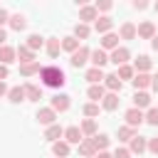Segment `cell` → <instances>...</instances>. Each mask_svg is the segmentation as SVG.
I'll list each match as a JSON object with an SVG mask.
<instances>
[{
    "mask_svg": "<svg viewBox=\"0 0 158 158\" xmlns=\"http://www.w3.org/2000/svg\"><path fill=\"white\" fill-rule=\"evenodd\" d=\"M40 79H42V84H44V86H52V89H59V86H64V81H67L64 72H62L59 67H54V64H47V67H42V72H40Z\"/></svg>",
    "mask_w": 158,
    "mask_h": 158,
    "instance_id": "cell-1",
    "label": "cell"
},
{
    "mask_svg": "<svg viewBox=\"0 0 158 158\" xmlns=\"http://www.w3.org/2000/svg\"><path fill=\"white\" fill-rule=\"evenodd\" d=\"M123 118H126V126H131V128H138L143 121H146V114L141 111V109H136V106H131L126 114H123Z\"/></svg>",
    "mask_w": 158,
    "mask_h": 158,
    "instance_id": "cell-2",
    "label": "cell"
},
{
    "mask_svg": "<svg viewBox=\"0 0 158 158\" xmlns=\"http://www.w3.org/2000/svg\"><path fill=\"white\" fill-rule=\"evenodd\" d=\"M89 57H91V49L81 44V47L72 54V59H69V62H72V67H77V69H79V67H84V64L89 62Z\"/></svg>",
    "mask_w": 158,
    "mask_h": 158,
    "instance_id": "cell-3",
    "label": "cell"
},
{
    "mask_svg": "<svg viewBox=\"0 0 158 158\" xmlns=\"http://www.w3.org/2000/svg\"><path fill=\"white\" fill-rule=\"evenodd\" d=\"M96 20H99V12H96L94 5H81L79 7V22L89 25V22H96Z\"/></svg>",
    "mask_w": 158,
    "mask_h": 158,
    "instance_id": "cell-4",
    "label": "cell"
},
{
    "mask_svg": "<svg viewBox=\"0 0 158 158\" xmlns=\"http://www.w3.org/2000/svg\"><path fill=\"white\" fill-rule=\"evenodd\" d=\"M128 59H131V52H128L126 47H116V49L109 54V62H114L116 67H123Z\"/></svg>",
    "mask_w": 158,
    "mask_h": 158,
    "instance_id": "cell-5",
    "label": "cell"
},
{
    "mask_svg": "<svg viewBox=\"0 0 158 158\" xmlns=\"http://www.w3.org/2000/svg\"><path fill=\"white\" fill-rule=\"evenodd\" d=\"M64 141H67L69 146H79V143L84 141L81 128H79V126H69V128H64Z\"/></svg>",
    "mask_w": 158,
    "mask_h": 158,
    "instance_id": "cell-6",
    "label": "cell"
},
{
    "mask_svg": "<svg viewBox=\"0 0 158 158\" xmlns=\"http://www.w3.org/2000/svg\"><path fill=\"white\" fill-rule=\"evenodd\" d=\"M69 106H72V101H69V96H67V94H54V96H52V101H49V109H54V111H59V114H62V111H67Z\"/></svg>",
    "mask_w": 158,
    "mask_h": 158,
    "instance_id": "cell-7",
    "label": "cell"
},
{
    "mask_svg": "<svg viewBox=\"0 0 158 158\" xmlns=\"http://www.w3.org/2000/svg\"><path fill=\"white\" fill-rule=\"evenodd\" d=\"M128 151H131V153H138V156L146 153V151H148V138H143V136L136 133V136L131 138V143H128Z\"/></svg>",
    "mask_w": 158,
    "mask_h": 158,
    "instance_id": "cell-8",
    "label": "cell"
},
{
    "mask_svg": "<svg viewBox=\"0 0 158 158\" xmlns=\"http://www.w3.org/2000/svg\"><path fill=\"white\" fill-rule=\"evenodd\" d=\"M54 118H57V111H54V109H49V106H44V109H40V111H37V121H40L42 126H52V123H54Z\"/></svg>",
    "mask_w": 158,
    "mask_h": 158,
    "instance_id": "cell-9",
    "label": "cell"
},
{
    "mask_svg": "<svg viewBox=\"0 0 158 158\" xmlns=\"http://www.w3.org/2000/svg\"><path fill=\"white\" fill-rule=\"evenodd\" d=\"M17 59H20V64H32V62H37L35 52H32L27 44H20V47H17Z\"/></svg>",
    "mask_w": 158,
    "mask_h": 158,
    "instance_id": "cell-10",
    "label": "cell"
},
{
    "mask_svg": "<svg viewBox=\"0 0 158 158\" xmlns=\"http://www.w3.org/2000/svg\"><path fill=\"white\" fill-rule=\"evenodd\" d=\"M89 62H91V67H96V69H101L106 62H109V54L99 47V49H91V57H89Z\"/></svg>",
    "mask_w": 158,
    "mask_h": 158,
    "instance_id": "cell-11",
    "label": "cell"
},
{
    "mask_svg": "<svg viewBox=\"0 0 158 158\" xmlns=\"http://www.w3.org/2000/svg\"><path fill=\"white\" fill-rule=\"evenodd\" d=\"M153 67V62H151V57L148 54H138L136 57V62H133V69L138 72V74H148V69Z\"/></svg>",
    "mask_w": 158,
    "mask_h": 158,
    "instance_id": "cell-12",
    "label": "cell"
},
{
    "mask_svg": "<svg viewBox=\"0 0 158 158\" xmlns=\"http://www.w3.org/2000/svg\"><path fill=\"white\" fill-rule=\"evenodd\" d=\"M44 138H47V141H52V143H57V141H62V138H64V128H62L59 123H52V126H47Z\"/></svg>",
    "mask_w": 158,
    "mask_h": 158,
    "instance_id": "cell-13",
    "label": "cell"
},
{
    "mask_svg": "<svg viewBox=\"0 0 158 158\" xmlns=\"http://www.w3.org/2000/svg\"><path fill=\"white\" fill-rule=\"evenodd\" d=\"M96 146H94V141L91 138H84L81 143H79V156H84V158H96Z\"/></svg>",
    "mask_w": 158,
    "mask_h": 158,
    "instance_id": "cell-14",
    "label": "cell"
},
{
    "mask_svg": "<svg viewBox=\"0 0 158 158\" xmlns=\"http://www.w3.org/2000/svg\"><path fill=\"white\" fill-rule=\"evenodd\" d=\"M17 59V49L15 47H10V44H5V47H0V64H12Z\"/></svg>",
    "mask_w": 158,
    "mask_h": 158,
    "instance_id": "cell-15",
    "label": "cell"
},
{
    "mask_svg": "<svg viewBox=\"0 0 158 158\" xmlns=\"http://www.w3.org/2000/svg\"><path fill=\"white\" fill-rule=\"evenodd\" d=\"M111 27H114V20H111L109 15H104V17H99V20L94 22V30H96L99 35H109Z\"/></svg>",
    "mask_w": 158,
    "mask_h": 158,
    "instance_id": "cell-16",
    "label": "cell"
},
{
    "mask_svg": "<svg viewBox=\"0 0 158 158\" xmlns=\"http://www.w3.org/2000/svg\"><path fill=\"white\" fill-rule=\"evenodd\" d=\"M158 32H156V25L151 22V20H146V22H141L138 25V37H143V40H153Z\"/></svg>",
    "mask_w": 158,
    "mask_h": 158,
    "instance_id": "cell-17",
    "label": "cell"
},
{
    "mask_svg": "<svg viewBox=\"0 0 158 158\" xmlns=\"http://www.w3.org/2000/svg\"><path fill=\"white\" fill-rule=\"evenodd\" d=\"M84 79H86L89 84H104L106 74H104L101 69H96V67H89V69H86V74H84Z\"/></svg>",
    "mask_w": 158,
    "mask_h": 158,
    "instance_id": "cell-18",
    "label": "cell"
},
{
    "mask_svg": "<svg viewBox=\"0 0 158 158\" xmlns=\"http://www.w3.org/2000/svg\"><path fill=\"white\" fill-rule=\"evenodd\" d=\"M86 96L96 104V101H101V99L106 96V86H104V84H91V86L86 89Z\"/></svg>",
    "mask_w": 158,
    "mask_h": 158,
    "instance_id": "cell-19",
    "label": "cell"
},
{
    "mask_svg": "<svg viewBox=\"0 0 158 158\" xmlns=\"http://www.w3.org/2000/svg\"><path fill=\"white\" fill-rule=\"evenodd\" d=\"M118 101H121V99H118V94L106 91V96L101 99V109H104V111H116V109H118Z\"/></svg>",
    "mask_w": 158,
    "mask_h": 158,
    "instance_id": "cell-20",
    "label": "cell"
},
{
    "mask_svg": "<svg viewBox=\"0 0 158 158\" xmlns=\"http://www.w3.org/2000/svg\"><path fill=\"white\" fill-rule=\"evenodd\" d=\"M118 37L121 40H133V37H138V27L133 22H123L121 30H118Z\"/></svg>",
    "mask_w": 158,
    "mask_h": 158,
    "instance_id": "cell-21",
    "label": "cell"
},
{
    "mask_svg": "<svg viewBox=\"0 0 158 158\" xmlns=\"http://www.w3.org/2000/svg\"><path fill=\"white\" fill-rule=\"evenodd\" d=\"M133 106L136 109H151V94H146V91H136L133 94Z\"/></svg>",
    "mask_w": 158,
    "mask_h": 158,
    "instance_id": "cell-22",
    "label": "cell"
},
{
    "mask_svg": "<svg viewBox=\"0 0 158 158\" xmlns=\"http://www.w3.org/2000/svg\"><path fill=\"white\" fill-rule=\"evenodd\" d=\"M116 47H118V35H116V32H109V35L101 37V49H104V52H106V49L114 52Z\"/></svg>",
    "mask_w": 158,
    "mask_h": 158,
    "instance_id": "cell-23",
    "label": "cell"
},
{
    "mask_svg": "<svg viewBox=\"0 0 158 158\" xmlns=\"http://www.w3.org/2000/svg\"><path fill=\"white\" fill-rule=\"evenodd\" d=\"M104 86H106L111 94H118V91H121V79H118V74H106Z\"/></svg>",
    "mask_w": 158,
    "mask_h": 158,
    "instance_id": "cell-24",
    "label": "cell"
},
{
    "mask_svg": "<svg viewBox=\"0 0 158 158\" xmlns=\"http://www.w3.org/2000/svg\"><path fill=\"white\" fill-rule=\"evenodd\" d=\"M79 47H81V44H79V40H77L74 35H69V37H62V49H64V52L74 54V52H77Z\"/></svg>",
    "mask_w": 158,
    "mask_h": 158,
    "instance_id": "cell-25",
    "label": "cell"
},
{
    "mask_svg": "<svg viewBox=\"0 0 158 158\" xmlns=\"http://www.w3.org/2000/svg\"><path fill=\"white\" fill-rule=\"evenodd\" d=\"M151 81H153L151 74H136V77H133V89H136V91H143L146 86H151Z\"/></svg>",
    "mask_w": 158,
    "mask_h": 158,
    "instance_id": "cell-26",
    "label": "cell"
},
{
    "mask_svg": "<svg viewBox=\"0 0 158 158\" xmlns=\"http://www.w3.org/2000/svg\"><path fill=\"white\" fill-rule=\"evenodd\" d=\"M25 94H27V101H40L42 99V86H37V84H25Z\"/></svg>",
    "mask_w": 158,
    "mask_h": 158,
    "instance_id": "cell-27",
    "label": "cell"
},
{
    "mask_svg": "<svg viewBox=\"0 0 158 158\" xmlns=\"http://www.w3.org/2000/svg\"><path fill=\"white\" fill-rule=\"evenodd\" d=\"M7 99H10L12 104H20V101H25V99H27V94H25V86H10V91H7Z\"/></svg>",
    "mask_w": 158,
    "mask_h": 158,
    "instance_id": "cell-28",
    "label": "cell"
},
{
    "mask_svg": "<svg viewBox=\"0 0 158 158\" xmlns=\"http://www.w3.org/2000/svg\"><path fill=\"white\" fill-rule=\"evenodd\" d=\"M69 151H72V146H69L67 141H57V143H52V153H54L57 158H67Z\"/></svg>",
    "mask_w": 158,
    "mask_h": 158,
    "instance_id": "cell-29",
    "label": "cell"
},
{
    "mask_svg": "<svg viewBox=\"0 0 158 158\" xmlns=\"http://www.w3.org/2000/svg\"><path fill=\"white\" fill-rule=\"evenodd\" d=\"M7 25H10L15 32H22V30L27 27V20H25V15L17 12V15H10V22H7Z\"/></svg>",
    "mask_w": 158,
    "mask_h": 158,
    "instance_id": "cell-30",
    "label": "cell"
},
{
    "mask_svg": "<svg viewBox=\"0 0 158 158\" xmlns=\"http://www.w3.org/2000/svg\"><path fill=\"white\" fill-rule=\"evenodd\" d=\"M44 47H47V54H49V57H57V54L62 52V40H59V37H49Z\"/></svg>",
    "mask_w": 158,
    "mask_h": 158,
    "instance_id": "cell-31",
    "label": "cell"
},
{
    "mask_svg": "<svg viewBox=\"0 0 158 158\" xmlns=\"http://www.w3.org/2000/svg\"><path fill=\"white\" fill-rule=\"evenodd\" d=\"M42 72V64L40 62H32V64H20V74L22 77H35Z\"/></svg>",
    "mask_w": 158,
    "mask_h": 158,
    "instance_id": "cell-32",
    "label": "cell"
},
{
    "mask_svg": "<svg viewBox=\"0 0 158 158\" xmlns=\"http://www.w3.org/2000/svg\"><path fill=\"white\" fill-rule=\"evenodd\" d=\"M79 128H81V133H84V136H91V138L96 136V121H94V118H84Z\"/></svg>",
    "mask_w": 158,
    "mask_h": 158,
    "instance_id": "cell-33",
    "label": "cell"
},
{
    "mask_svg": "<svg viewBox=\"0 0 158 158\" xmlns=\"http://www.w3.org/2000/svg\"><path fill=\"white\" fill-rule=\"evenodd\" d=\"M133 136H136V128H131V126H121L118 128V141L121 143H131Z\"/></svg>",
    "mask_w": 158,
    "mask_h": 158,
    "instance_id": "cell-34",
    "label": "cell"
},
{
    "mask_svg": "<svg viewBox=\"0 0 158 158\" xmlns=\"http://www.w3.org/2000/svg\"><path fill=\"white\" fill-rule=\"evenodd\" d=\"M91 141H94V146H96V151H99V153H101V151H106V148H109V143H111V138H109L106 133H99V136H94Z\"/></svg>",
    "mask_w": 158,
    "mask_h": 158,
    "instance_id": "cell-35",
    "label": "cell"
},
{
    "mask_svg": "<svg viewBox=\"0 0 158 158\" xmlns=\"http://www.w3.org/2000/svg\"><path fill=\"white\" fill-rule=\"evenodd\" d=\"M25 44H27L32 52H37V49H42V44H44V37H40V35H30Z\"/></svg>",
    "mask_w": 158,
    "mask_h": 158,
    "instance_id": "cell-36",
    "label": "cell"
},
{
    "mask_svg": "<svg viewBox=\"0 0 158 158\" xmlns=\"http://www.w3.org/2000/svg\"><path fill=\"white\" fill-rule=\"evenodd\" d=\"M89 32H91L89 25H84V22H77V25H74V37H77V40H86Z\"/></svg>",
    "mask_w": 158,
    "mask_h": 158,
    "instance_id": "cell-37",
    "label": "cell"
},
{
    "mask_svg": "<svg viewBox=\"0 0 158 158\" xmlns=\"http://www.w3.org/2000/svg\"><path fill=\"white\" fill-rule=\"evenodd\" d=\"M116 74H118V79H131V81H133L136 69H133L131 64H123V67H118V72H116Z\"/></svg>",
    "mask_w": 158,
    "mask_h": 158,
    "instance_id": "cell-38",
    "label": "cell"
},
{
    "mask_svg": "<svg viewBox=\"0 0 158 158\" xmlns=\"http://www.w3.org/2000/svg\"><path fill=\"white\" fill-rule=\"evenodd\" d=\"M84 116L86 118H94V116H99V104H94V101H89V104H84Z\"/></svg>",
    "mask_w": 158,
    "mask_h": 158,
    "instance_id": "cell-39",
    "label": "cell"
},
{
    "mask_svg": "<svg viewBox=\"0 0 158 158\" xmlns=\"http://www.w3.org/2000/svg\"><path fill=\"white\" fill-rule=\"evenodd\" d=\"M146 123H148V126H158V109H156V106H151V109L146 111Z\"/></svg>",
    "mask_w": 158,
    "mask_h": 158,
    "instance_id": "cell-40",
    "label": "cell"
},
{
    "mask_svg": "<svg viewBox=\"0 0 158 158\" xmlns=\"http://www.w3.org/2000/svg\"><path fill=\"white\" fill-rule=\"evenodd\" d=\"M94 7H96V12H99V10H101V12H109V10L114 7V2H109V0H99Z\"/></svg>",
    "mask_w": 158,
    "mask_h": 158,
    "instance_id": "cell-41",
    "label": "cell"
},
{
    "mask_svg": "<svg viewBox=\"0 0 158 158\" xmlns=\"http://www.w3.org/2000/svg\"><path fill=\"white\" fill-rule=\"evenodd\" d=\"M111 156H114V158H131V151H128V148H123V146H118Z\"/></svg>",
    "mask_w": 158,
    "mask_h": 158,
    "instance_id": "cell-42",
    "label": "cell"
},
{
    "mask_svg": "<svg viewBox=\"0 0 158 158\" xmlns=\"http://www.w3.org/2000/svg\"><path fill=\"white\" fill-rule=\"evenodd\" d=\"M148 151L158 156V136H156V138H148Z\"/></svg>",
    "mask_w": 158,
    "mask_h": 158,
    "instance_id": "cell-43",
    "label": "cell"
},
{
    "mask_svg": "<svg viewBox=\"0 0 158 158\" xmlns=\"http://www.w3.org/2000/svg\"><path fill=\"white\" fill-rule=\"evenodd\" d=\"M5 22H10V12H7L5 7H0V27H2Z\"/></svg>",
    "mask_w": 158,
    "mask_h": 158,
    "instance_id": "cell-44",
    "label": "cell"
},
{
    "mask_svg": "<svg viewBox=\"0 0 158 158\" xmlns=\"http://www.w3.org/2000/svg\"><path fill=\"white\" fill-rule=\"evenodd\" d=\"M133 7H136V10H146L148 2H146V0H133Z\"/></svg>",
    "mask_w": 158,
    "mask_h": 158,
    "instance_id": "cell-45",
    "label": "cell"
},
{
    "mask_svg": "<svg viewBox=\"0 0 158 158\" xmlns=\"http://www.w3.org/2000/svg\"><path fill=\"white\" fill-rule=\"evenodd\" d=\"M7 74H10V69H7L5 64H0V81H5V79H7Z\"/></svg>",
    "mask_w": 158,
    "mask_h": 158,
    "instance_id": "cell-46",
    "label": "cell"
},
{
    "mask_svg": "<svg viewBox=\"0 0 158 158\" xmlns=\"http://www.w3.org/2000/svg\"><path fill=\"white\" fill-rule=\"evenodd\" d=\"M5 40H7V32L0 27V47H5Z\"/></svg>",
    "mask_w": 158,
    "mask_h": 158,
    "instance_id": "cell-47",
    "label": "cell"
},
{
    "mask_svg": "<svg viewBox=\"0 0 158 158\" xmlns=\"http://www.w3.org/2000/svg\"><path fill=\"white\" fill-rule=\"evenodd\" d=\"M7 91H10V89H7V84H5V81H0V96H7Z\"/></svg>",
    "mask_w": 158,
    "mask_h": 158,
    "instance_id": "cell-48",
    "label": "cell"
},
{
    "mask_svg": "<svg viewBox=\"0 0 158 158\" xmlns=\"http://www.w3.org/2000/svg\"><path fill=\"white\" fill-rule=\"evenodd\" d=\"M151 89H153V91H156V94H158V74H156V77H153V81H151Z\"/></svg>",
    "mask_w": 158,
    "mask_h": 158,
    "instance_id": "cell-49",
    "label": "cell"
},
{
    "mask_svg": "<svg viewBox=\"0 0 158 158\" xmlns=\"http://www.w3.org/2000/svg\"><path fill=\"white\" fill-rule=\"evenodd\" d=\"M96 158H114L109 151H101V153H96Z\"/></svg>",
    "mask_w": 158,
    "mask_h": 158,
    "instance_id": "cell-50",
    "label": "cell"
},
{
    "mask_svg": "<svg viewBox=\"0 0 158 158\" xmlns=\"http://www.w3.org/2000/svg\"><path fill=\"white\" fill-rule=\"evenodd\" d=\"M151 47H153V49H156V52H158V35H156V37H153V40H151Z\"/></svg>",
    "mask_w": 158,
    "mask_h": 158,
    "instance_id": "cell-51",
    "label": "cell"
},
{
    "mask_svg": "<svg viewBox=\"0 0 158 158\" xmlns=\"http://www.w3.org/2000/svg\"><path fill=\"white\" fill-rule=\"evenodd\" d=\"M156 12H158V2H156Z\"/></svg>",
    "mask_w": 158,
    "mask_h": 158,
    "instance_id": "cell-52",
    "label": "cell"
}]
</instances>
